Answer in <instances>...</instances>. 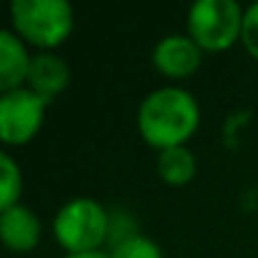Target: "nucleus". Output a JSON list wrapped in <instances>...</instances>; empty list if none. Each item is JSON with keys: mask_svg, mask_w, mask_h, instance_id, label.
<instances>
[{"mask_svg": "<svg viewBox=\"0 0 258 258\" xmlns=\"http://www.w3.org/2000/svg\"><path fill=\"white\" fill-rule=\"evenodd\" d=\"M48 101L33 94L28 86L0 91V140L6 150L31 145L43 129Z\"/></svg>", "mask_w": 258, "mask_h": 258, "instance_id": "obj_5", "label": "nucleus"}, {"mask_svg": "<svg viewBox=\"0 0 258 258\" xmlns=\"http://www.w3.org/2000/svg\"><path fill=\"white\" fill-rule=\"evenodd\" d=\"M63 258H109L106 250H96V253H74V255H63Z\"/></svg>", "mask_w": 258, "mask_h": 258, "instance_id": "obj_14", "label": "nucleus"}, {"mask_svg": "<svg viewBox=\"0 0 258 258\" xmlns=\"http://www.w3.org/2000/svg\"><path fill=\"white\" fill-rule=\"evenodd\" d=\"M203 63V48L187 33H170L162 36L152 48V66L157 74L167 79H187Z\"/></svg>", "mask_w": 258, "mask_h": 258, "instance_id": "obj_6", "label": "nucleus"}, {"mask_svg": "<svg viewBox=\"0 0 258 258\" xmlns=\"http://www.w3.org/2000/svg\"><path fill=\"white\" fill-rule=\"evenodd\" d=\"M203 119L192 91L177 84L152 89L137 106V132L157 152L185 147L198 132Z\"/></svg>", "mask_w": 258, "mask_h": 258, "instance_id": "obj_1", "label": "nucleus"}, {"mask_svg": "<svg viewBox=\"0 0 258 258\" xmlns=\"http://www.w3.org/2000/svg\"><path fill=\"white\" fill-rule=\"evenodd\" d=\"M69 84H71V69H69L66 58H61L56 51H36L33 53L28 81H26V86L33 94H38L41 99H46L51 104L69 89Z\"/></svg>", "mask_w": 258, "mask_h": 258, "instance_id": "obj_8", "label": "nucleus"}, {"mask_svg": "<svg viewBox=\"0 0 258 258\" xmlns=\"http://www.w3.org/2000/svg\"><path fill=\"white\" fill-rule=\"evenodd\" d=\"M155 170H157V177L167 187H187L198 177V157L187 145L170 147V150L157 152Z\"/></svg>", "mask_w": 258, "mask_h": 258, "instance_id": "obj_10", "label": "nucleus"}, {"mask_svg": "<svg viewBox=\"0 0 258 258\" xmlns=\"http://www.w3.org/2000/svg\"><path fill=\"white\" fill-rule=\"evenodd\" d=\"M43 238V220L28 205H13L0 210V240L11 253H31Z\"/></svg>", "mask_w": 258, "mask_h": 258, "instance_id": "obj_7", "label": "nucleus"}, {"mask_svg": "<svg viewBox=\"0 0 258 258\" xmlns=\"http://www.w3.org/2000/svg\"><path fill=\"white\" fill-rule=\"evenodd\" d=\"M11 31L36 51H56L69 41L76 13L69 0H13L8 6Z\"/></svg>", "mask_w": 258, "mask_h": 258, "instance_id": "obj_3", "label": "nucleus"}, {"mask_svg": "<svg viewBox=\"0 0 258 258\" xmlns=\"http://www.w3.org/2000/svg\"><path fill=\"white\" fill-rule=\"evenodd\" d=\"M245 8L238 0H195L187 8L185 33L203 53H220L240 43Z\"/></svg>", "mask_w": 258, "mask_h": 258, "instance_id": "obj_4", "label": "nucleus"}, {"mask_svg": "<svg viewBox=\"0 0 258 258\" xmlns=\"http://www.w3.org/2000/svg\"><path fill=\"white\" fill-rule=\"evenodd\" d=\"M31 61L33 53L23 38H18L11 28L0 31V91L23 89L28 81Z\"/></svg>", "mask_w": 258, "mask_h": 258, "instance_id": "obj_9", "label": "nucleus"}, {"mask_svg": "<svg viewBox=\"0 0 258 258\" xmlns=\"http://www.w3.org/2000/svg\"><path fill=\"white\" fill-rule=\"evenodd\" d=\"M109 258H165L162 248L145 233H137L132 238H124L106 248Z\"/></svg>", "mask_w": 258, "mask_h": 258, "instance_id": "obj_12", "label": "nucleus"}, {"mask_svg": "<svg viewBox=\"0 0 258 258\" xmlns=\"http://www.w3.org/2000/svg\"><path fill=\"white\" fill-rule=\"evenodd\" d=\"M111 233V210L96 198L79 195L66 200L51 220V235L66 255L104 250Z\"/></svg>", "mask_w": 258, "mask_h": 258, "instance_id": "obj_2", "label": "nucleus"}, {"mask_svg": "<svg viewBox=\"0 0 258 258\" xmlns=\"http://www.w3.org/2000/svg\"><path fill=\"white\" fill-rule=\"evenodd\" d=\"M240 43L248 51V56H253L258 61V0H255V3H250V6H245Z\"/></svg>", "mask_w": 258, "mask_h": 258, "instance_id": "obj_13", "label": "nucleus"}, {"mask_svg": "<svg viewBox=\"0 0 258 258\" xmlns=\"http://www.w3.org/2000/svg\"><path fill=\"white\" fill-rule=\"evenodd\" d=\"M21 195H23V170L16 162V157L6 150L0 155V210L21 205Z\"/></svg>", "mask_w": 258, "mask_h": 258, "instance_id": "obj_11", "label": "nucleus"}]
</instances>
